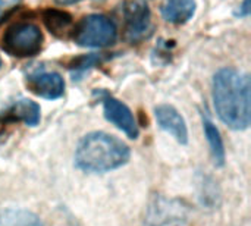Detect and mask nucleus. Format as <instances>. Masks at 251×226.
Segmentation results:
<instances>
[{
	"label": "nucleus",
	"mask_w": 251,
	"mask_h": 226,
	"mask_svg": "<svg viewBox=\"0 0 251 226\" xmlns=\"http://www.w3.org/2000/svg\"><path fill=\"white\" fill-rule=\"evenodd\" d=\"M213 101L221 121L231 129L243 131L250 125V78L235 69H221L213 78Z\"/></svg>",
	"instance_id": "obj_1"
},
{
	"label": "nucleus",
	"mask_w": 251,
	"mask_h": 226,
	"mask_svg": "<svg viewBox=\"0 0 251 226\" xmlns=\"http://www.w3.org/2000/svg\"><path fill=\"white\" fill-rule=\"evenodd\" d=\"M203 125H204V134H206V138L212 151L213 162L216 166H224L225 165V147H224V141L219 134V129L207 116L203 118Z\"/></svg>",
	"instance_id": "obj_14"
},
{
	"label": "nucleus",
	"mask_w": 251,
	"mask_h": 226,
	"mask_svg": "<svg viewBox=\"0 0 251 226\" xmlns=\"http://www.w3.org/2000/svg\"><path fill=\"white\" fill-rule=\"evenodd\" d=\"M100 59L97 57V56H85V57H82V59H79V62L78 63H75V66H74V69H75V75H82L87 69H90L91 66H94L97 62H99Z\"/></svg>",
	"instance_id": "obj_15"
},
{
	"label": "nucleus",
	"mask_w": 251,
	"mask_h": 226,
	"mask_svg": "<svg viewBox=\"0 0 251 226\" xmlns=\"http://www.w3.org/2000/svg\"><path fill=\"white\" fill-rule=\"evenodd\" d=\"M0 226H43L41 219L25 209H1Z\"/></svg>",
	"instance_id": "obj_13"
},
{
	"label": "nucleus",
	"mask_w": 251,
	"mask_h": 226,
	"mask_svg": "<svg viewBox=\"0 0 251 226\" xmlns=\"http://www.w3.org/2000/svg\"><path fill=\"white\" fill-rule=\"evenodd\" d=\"M4 122H24L28 126H35L40 122V106L35 101L21 99L10 104L4 112Z\"/></svg>",
	"instance_id": "obj_10"
},
{
	"label": "nucleus",
	"mask_w": 251,
	"mask_h": 226,
	"mask_svg": "<svg viewBox=\"0 0 251 226\" xmlns=\"http://www.w3.org/2000/svg\"><path fill=\"white\" fill-rule=\"evenodd\" d=\"M18 1H19V0H0V15L3 13V10H6V9H9V7H12V6H15Z\"/></svg>",
	"instance_id": "obj_16"
},
{
	"label": "nucleus",
	"mask_w": 251,
	"mask_h": 226,
	"mask_svg": "<svg viewBox=\"0 0 251 226\" xmlns=\"http://www.w3.org/2000/svg\"><path fill=\"white\" fill-rule=\"evenodd\" d=\"M43 34L32 22H16L10 25L1 38V47L6 53L16 57L34 56L41 50Z\"/></svg>",
	"instance_id": "obj_3"
},
{
	"label": "nucleus",
	"mask_w": 251,
	"mask_h": 226,
	"mask_svg": "<svg viewBox=\"0 0 251 226\" xmlns=\"http://www.w3.org/2000/svg\"><path fill=\"white\" fill-rule=\"evenodd\" d=\"M116 26L104 15H88L76 28H74V38L82 47H107L116 40Z\"/></svg>",
	"instance_id": "obj_4"
},
{
	"label": "nucleus",
	"mask_w": 251,
	"mask_h": 226,
	"mask_svg": "<svg viewBox=\"0 0 251 226\" xmlns=\"http://www.w3.org/2000/svg\"><path fill=\"white\" fill-rule=\"evenodd\" d=\"M56 1H59V3H62V4H71V3H75V1H78V0H56Z\"/></svg>",
	"instance_id": "obj_17"
},
{
	"label": "nucleus",
	"mask_w": 251,
	"mask_h": 226,
	"mask_svg": "<svg viewBox=\"0 0 251 226\" xmlns=\"http://www.w3.org/2000/svg\"><path fill=\"white\" fill-rule=\"evenodd\" d=\"M104 116L109 122H112L116 128L124 131L129 138L135 140L138 137V126L134 119L132 112L122 101L112 96H106L103 99Z\"/></svg>",
	"instance_id": "obj_6"
},
{
	"label": "nucleus",
	"mask_w": 251,
	"mask_h": 226,
	"mask_svg": "<svg viewBox=\"0 0 251 226\" xmlns=\"http://www.w3.org/2000/svg\"><path fill=\"white\" fill-rule=\"evenodd\" d=\"M43 19L47 29L57 38H68L71 34H74L72 16L63 10L47 9L43 12Z\"/></svg>",
	"instance_id": "obj_11"
},
{
	"label": "nucleus",
	"mask_w": 251,
	"mask_h": 226,
	"mask_svg": "<svg viewBox=\"0 0 251 226\" xmlns=\"http://www.w3.org/2000/svg\"><path fill=\"white\" fill-rule=\"evenodd\" d=\"M129 147L106 132H90L81 138L75 150V166L87 174H106L126 165Z\"/></svg>",
	"instance_id": "obj_2"
},
{
	"label": "nucleus",
	"mask_w": 251,
	"mask_h": 226,
	"mask_svg": "<svg viewBox=\"0 0 251 226\" xmlns=\"http://www.w3.org/2000/svg\"><path fill=\"white\" fill-rule=\"evenodd\" d=\"M154 115H156V121L159 126L163 131L169 132L181 144L188 143V129L185 125V121L174 106L160 104L154 109Z\"/></svg>",
	"instance_id": "obj_9"
},
{
	"label": "nucleus",
	"mask_w": 251,
	"mask_h": 226,
	"mask_svg": "<svg viewBox=\"0 0 251 226\" xmlns=\"http://www.w3.org/2000/svg\"><path fill=\"white\" fill-rule=\"evenodd\" d=\"M96 1H103V0H96Z\"/></svg>",
	"instance_id": "obj_18"
},
{
	"label": "nucleus",
	"mask_w": 251,
	"mask_h": 226,
	"mask_svg": "<svg viewBox=\"0 0 251 226\" xmlns=\"http://www.w3.org/2000/svg\"><path fill=\"white\" fill-rule=\"evenodd\" d=\"M126 34L131 41L144 38L150 31V10L144 3L131 1L125 7Z\"/></svg>",
	"instance_id": "obj_8"
},
{
	"label": "nucleus",
	"mask_w": 251,
	"mask_h": 226,
	"mask_svg": "<svg viewBox=\"0 0 251 226\" xmlns=\"http://www.w3.org/2000/svg\"><path fill=\"white\" fill-rule=\"evenodd\" d=\"M188 219V209L178 200L156 196L147 209L144 226H182Z\"/></svg>",
	"instance_id": "obj_5"
},
{
	"label": "nucleus",
	"mask_w": 251,
	"mask_h": 226,
	"mask_svg": "<svg viewBox=\"0 0 251 226\" xmlns=\"http://www.w3.org/2000/svg\"><path fill=\"white\" fill-rule=\"evenodd\" d=\"M26 85L34 94L47 100L59 99L65 90L63 78L57 72H46V71L29 75L26 79Z\"/></svg>",
	"instance_id": "obj_7"
},
{
	"label": "nucleus",
	"mask_w": 251,
	"mask_h": 226,
	"mask_svg": "<svg viewBox=\"0 0 251 226\" xmlns=\"http://www.w3.org/2000/svg\"><path fill=\"white\" fill-rule=\"evenodd\" d=\"M196 12L194 0H165L162 4V16L171 24H184Z\"/></svg>",
	"instance_id": "obj_12"
}]
</instances>
